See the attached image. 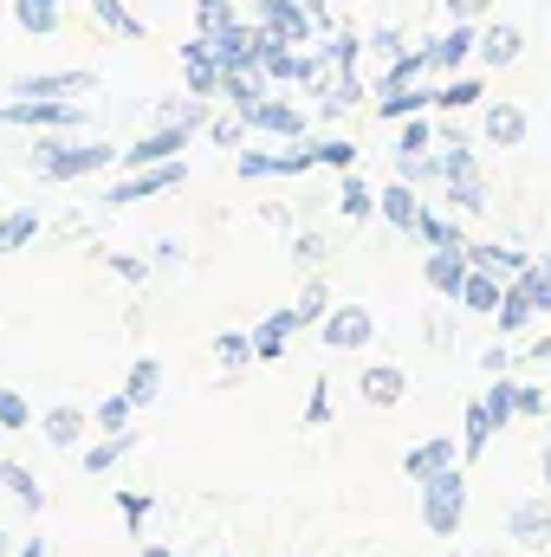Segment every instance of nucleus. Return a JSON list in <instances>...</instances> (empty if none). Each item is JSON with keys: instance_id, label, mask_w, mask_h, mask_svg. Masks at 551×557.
<instances>
[{"instance_id": "obj_4", "label": "nucleus", "mask_w": 551, "mask_h": 557, "mask_svg": "<svg viewBox=\"0 0 551 557\" xmlns=\"http://www.w3.org/2000/svg\"><path fill=\"white\" fill-rule=\"evenodd\" d=\"M421 519H428V532H441V539L461 525V473H454V467H441V473L421 480Z\"/></svg>"}, {"instance_id": "obj_17", "label": "nucleus", "mask_w": 551, "mask_h": 557, "mask_svg": "<svg viewBox=\"0 0 551 557\" xmlns=\"http://www.w3.org/2000/svg\"><path fill=\"white\" fill-rule=\"evenodd\" d=\"M91 13L111 39H143V20L131 13V0H91Z\"/></svg>"}, {"instance_id": "obj_40", "label": "nucleus", "mask_w": 551, "mask_h": 557, "mask_svg": "<svg viewBox=\"0 0 551 557\" xmlns=\"http://www.w3.org/2000/svg\"><path fill=\"white\" fill-rule=\"evenodd\" d=\"M241 131H247V117H228V124H208V137L221 143V149H241Z\"/></svg>"}, {"instance_id": "obj_39", "label": "nucleus", "mask_w": 551, "mask_h": 557, "mask_svg": "<svg viewBox=\"0 0 551 557\" xmlns=\"http://www.w3.org/2000/svg\"><path fill=\"white\" fill-rule=\"evenodd\" d=\"M513 532H519V539H539V532H546V512H539V506H519V512H513Z\"/></svg>"}, {"instance_id": "obj_15", "label": "nucleus", "mask_w": 551, "mask_h": 557, "mask_svg": "<svg viewBox=\"0 0 551 557\" xmlns=\"http://www.w3.org/2000/svg\"><path fill=\"white\" fill-rule=\"evenodd\" d=\"M428 285H434V292H461V285H467L461 247H434V253H428Z\"/></svg>"}, {"instance_id": "obj_11", "label": "nucleus", "mask_w": 551, "mask_h": 557, "mask_svg": "<svg viewBox=\"0 0 551 557\" xmlns=\"http://www.w3.org/2000/svg\"><path fill=\"white\" fill-rule=\"evenodd\" d=\"M91 428H98V421L65 403V409H46V416H39V441H46V447H78Z\"/></svg>"}, {"instance_id": "obj_44", "label": "nucleus", "mask_w": 551, "mask_h": 557, "mask_svg": "<svg viewBox=\"0 0 551 557\" xmlns=\"http://www.w3.org/2000/svg\"><path fill=\"white\" fill-rule=\"evenodd\" d=\"M137 557H175V552H169V545H143Z\"/></svg>"}, {"instance_id": "obj_33", "label": "nucleus", "mask_w": 551, "mask_h": 557, "mask_svg": "<svg viewBox=\"0 0 551 557\" xmlns=\"http://www.w3.org/2000/svg\"><path fill=\"white\" fill-rule=\"evenodd\" d=\"M474 98H480V85H474V78H461V85H441V91H434V104H441V111H467Z\"/></svg>"}, {"instance_id": "obj_14", "label": "nucleus", "mask_w": 551, "mask_h": 557, "mask_svg": "<svg viewBox=\"0 0 551 557\" xmlns=\"http://www.w3.org/2000/svg\"><path fill=\"white\" fill-rule=\"evenodd\" d=\"M292 331H305V318H298V305H292V311H273V318H267V324L254 331V350H260V357H279V350L292 344Z\"/></svg>"}, {"instance_id": "obj_34", "label": "nucleus", "mask_w": 551, "mask_h": 557, "mask_svg": "<svg viewBox=\"0 0 551 557\" xmlns=\"http://www.w3.org/2000/svg\"><path fill=\"white\" fill-rule=\"evenodd\" d=\"M415 234H421L428 247H461V234H454V227H448L441 214H421V221H415Z\"/></svg>"}, {"instance_id": "obj_28", "label": "nucleus", "mask_w": 551, "mask_h": 557, "mask_svg": "<svg viewBox=\"0 0 551 557\" xmlns=\"http://www.w3.org/2000/svg\"><path fill=\"white\" fill-rule=\"evenodd\" d=\"M513 52H519V33H513V26H493V33L480 39V59H487V65H500V59H513Z\"/></svg>"}, {"instance_id": "obj_31", "label": "nucleus", "mask_w": 551, "mask_h": 557, "mask_svg": "<svg viewBox=\"0 0 551 557\" xmlns=\"http://www.w3.org/2000/svg\"><path fill=\"white\" fill-rule=\"evenodd\" d=\"M228 20H234V7H228V0H201V7H195V33H201V39H215Z\"/></svg>"}, {"instance_id": "obj_30", "label": "nucleus", "mask_w": 551, "mask_h": 557, "mask_svg": "<svg viewBox=\"0 0 551 557\" xmlns=\"http://www.w3.org/2000/svg\"><path fill=\"white\" fill-rule=\"evenodd\" d=\"M91 421H98L105 434H124V428H131V396H111V403H98V409H91Z\"/></svg>"}, {"instance_id": "obj_18", "label": "nucleus", "mask_w": 551, "mask_h": 557, "mask_svg": "<svg viewBox=\"0 0 551 557\" xmlns=\"http://www.w3.org/2000/svg\"><path fill=\"white\" fill-rule=\"evenodd\" d=\"M46 221L33 214V208H13V214H0V253H20V247H33V234H39Z\"/></svg>"}, {"instance_id": "obj_8", "label": "nucleus", "mask_w": 551, "mask_h": 557, "mask_svg": "<svg viewBox=\"0 0 551 557\" xmlns=\"http://www.w3.org/2000/svg\"><path fill=\"white\" fill-rule=\"evenodd\" d=\"M91 85H98V72H20L13 98H78Z\"/></svg>"}, {"instance_id": "obj_10", "label": "nucleus", "mask_w": 551, "mask_h": 557, "mask_svg": "<svg viewBox=\"0 0 551 557\" xmlns=\"http://www.w3.org/2000/svg\"><path fill=\"white\" fill-rule=\"evenodd\" d=\"M247 117V131H260V137H279V143H298L305 137V117L285 104V98H260L254 111H241Z\"/></svg>"}, {"instance_id": "obj_20", "label": "nucleus", "mask_w": 551, "mask_h": 557, "mask_svg": "<svg viewBox=\"0 0 551 557\" xmlns=\"http://www.w3.org/2000/svg\"><path fill=\"white\" fill-rule=\"evenodd\" d=\"M131 447H137V434H131V428H124V434H105L98 447H85V473H111Z\"/></svg>"}, {"instance_id": "obj_27", "label": "nucleus", "mask_w": 551, "mask_h": 557, "mask_svg": "<svg viewBox=\"0 0 551 557\" xmlns=\"http://www.w3.org/2000/svg\"><path fill=\"white\" fill-rule=\"evenodd\" d=\"M519 131H526V117H519L513 104H500V111H487V137H493V143H519Z\"/></svg>"}, {"instance_id": "obj_12", "label": "nucleus", "mask_w": 551, "mask_h": 557, "mask_svg": "<svg viewBox=\"0 0 551 557\" xmlns=\"http://www.w3.org/2000/svg\"><path fill=\"white\" fill-rule=\"evenodd\" d=\"M13 26H20L26 39H52V33L65 26V7H59V0H13Z\"/></svg>"}, {"instance_id": "obj_1", "label": "nucleus", "mask_w": 551, "mask_h": 557, "mask_svg": "<svg viewBox=\"0 0 551 557\" xmlns=\"http://www.w3.org/2000/svg\"><path fill=\"white\" fill-rule=\"evenodd\" d=\"M111 162H118L111 143H65V131H39L26 143V169L39 182H85V175H98Z\"/></svg>"}, {"instance_id": "obj_37", "label": "nucleus", "mask_w": 551, "mask_h": 557, "mask_svg": "<svg viewBox=\"0 0 551 557\" xmlns=\"http://www.w3.org/2000/svg\"><path fill=\"white\" fill-rule=\"evenodd\" d=\"M318 162H331V169H351V162H357V143H351V137L318 143Z\"/></svg>"}, {"instance_id": "obj_21", "label": "nucleus", "mask_w": 551, "mask_h": 557, "mask_svg": "<svg viewBox=\"0 0 551 557\" xmlns=\"http://www.w3.org/2000/svg\"><path fill=\"white\" fill-rule=\"evenodd\" d=\"M500 298H506V278L467 273V285H461V305H474V311H500Z\"/></svg>"}, {"instance_id": "obj_32", "label": "nucleus", "mask_w": 551, "mask_h": 557, "mask_svg": "<svg viewBox=\"0 0 551 557\" xmlns=\"http://www.w3.org/2000/svg\"><path fill=\"white\" fill-rule=\"evenodd\" d=\"M331 311V292H325V278H305V292H298V318L311 324V318H325Z\"/></svg>"}, {"instance_id": "obj_38", "label": "nucleus", "mask_w": 551, "mask_h": 557, "mask_svg": "<svg viewBox=\"0 0 551 557\" xmlns=\"http://www.w3.org/2000/svg\"><path fill=\"white\" fill-rule=\"evenodd\" d=\"M118 512H124V525H131V532H143V519H149V499H143V493H118Z\"/></svg>"}, {"instance_id": "obj_13", "label": "nucleus", "mask_w": 551, "mask_h": 557, "mask_svg": "<svg viewBox=\"0 0 551 557\" xmlns=\"http://www.w3.org/2000/svg\"><path fill=\"white\" fill-rule=\"evenodd\" d=\"M0 486L13 493V506H20V512H33V519L46 512V486L33 480V467H20V460H0Z\"/></svg>"}, {"instance_id": "obj_43", "label": "nucleus", "mask_w": 551, "mask_h": 557, "mask_svg": "<svg viewBox=\"0 0 551 557\" xmlns=\"http://www.w3.org/2000/svg\"><path fill=\"white\" fill-rule=\"evenodd\" d=\"M13 557H46V539H20V552Z\"/></svg>"}, {"instance_id": "obj_35", "label": "nucleus", "mask_w": 551, "mask_h": 557, "mask_svg": "<svg viewBox=\"0 0 551 557\" xmlns=\"http://www.w3.org/2000/svg\"><path fill=\"white\" fill-rule=\"evenodd\" d=\"M428 137H434L428 124H403V131H396V156H403V162H409V156H421V149H428Z\"/></svg>"}, {"instance_id": "obj_19", "label": "nucleus", "mask_w": 551, "mask_h": 557, "mask_svg": "<svg viewBox=\"0 0 551 557\" xmlns=\"http://www.w3.org/2000/svg\"><path fill=\"white\" fill-rule=\"evenodd\" d=\"M403 467H409V480H428V473H441V467H454V441H448V434H434L428 447H415V454L403 460Z\"/></svg>"}, {"instance_id": "obj_23", "label": "nucleus", "mask_w": 551, "mask_h": 557, "mask_svg": "<svg viewBox=\"0 0 551 557\" xmlns=\"http://www.w3.org/2000/svg\"><path fill=\"white\" fill-rule=\"evenodd\" d=\"M0 428H7V434H26V428H33V403H26L13 383H0Z\"/></svg>"}, {"instance_id": "obj_29", "label": "nucleus", "mask_w": 551, "mask_h": 557, "mask_svg": "<svg viewBox=\"0 0 551 557\" xmlns=\"http://www.w3.org/2000/svg\"><path fill=\"white\" fill-rule=\"evenodd\" d=\"M344 214H351V221H370V214H377V195H370L357 175H344Z\"/></svg>"}, {"instance_id": "obj_42", "label": "nucleus", "mask_w": 551, "mask_h": 557, "mask_svg": "<svg viewBox=\"0 0 551 557\" xmlns=\"http://www.w3.org/2000/svg\"><path fill=\"white\" fill-rule=\"evenodd\" d=\"M111 267H118L124 278H143V273H149V267H143V260H131V253H111Z\"/></svg>"}, {"instance_id": "obj_36", "label": "nucleus", "mask_w": 551, "mask_h": 557, "mask_svg": "<svg viewBox=\"0 0 551 557\" xmlns=\"http://www.w3.org/2000/svg\"><path fill=\"white\" fill-rule=\"evenodd\" d=\"M487 434H493V409L480 403V409L467 416V454H480V447H487Z\"/></svg>"}, {"instance_id": "obj_3", "label": "nucleus", "mask_w": 551, "mask_h": 557, "mask_svg": "<svg viewBox=\"0 0 551 557\" xmlns=\"http://www.w3.org/2000/svg\"><path fill=\"white\" fill-rule=\"evenodd\" d=\"M182 175H188V162H182V156H169V162H149V169H131L124 182H111V188H105V201H111V208H131V201H149V195H169V188H182Z\"/></svg>"}, {"instance_id": "obj_46", "label": "nucleus", "mask_w": 551, "mask_h": 557, "mask_svg": "<svg viewBox=\"0 0 551 557\" xmlns=\"http://www.w3.org/2000/svg\"><path fill=\"white\" fill-rule=\"evenodd\" d=\"M546 480H551V454H546Z\"/></svg>"}, {"instance_id": "obj_2", "label": "nucleus", "mask_w": 551, "mask_h": 557, "mask_svg": "<svg viewBox=\"0 0 551 557\" xmlns=\"http://www.w3.org/2000/svg\"><path fill=\"white\" fill-rule=\"evenodd\" d=\"M0 124L7 131H72V124H85V111L72 98H7Z\"/></svg>"}, {"instance_id": "obj_5", "label": "nucleus", "mask_w": 551, "mask_h": 557, "mask_svg": "<svg viewBox=\"0 0 551 557\" xmlns=\"http://www.w3.org/2000/svg\"><path fill=\"white\" fill-rule=\"evenodd\" d=\"M182 78H188V91H195V98H215V91H221L228 65H221L215 39H201V33H195V39L182 46Z\"/></svg>"}, {"instance_id": "obj_7", "label": "nucleus", "mask_w": 551, "mask_h": 557, "mask_svg": "<svg viewBox=\"0 0 551 557\" xmlns=\"http://www.w3.org/2000/svg\"><path fill=\"white\" fill-rule=\"evenodd\" d=\"M318 169V143L305 149H241V175H305Z\"/></svg>"}, {"instance_id": "obj_6", "label": "nucleus", "mask_w": 551, "mask_h": 557, "mask_svg": "<svg viewBox=\"0 0 551 557\" xmlns=\"http://www.w3.org/2000/svg\"><path fill=\"white\" fill-rule=\"evenodd\" d=\"M201 124H188V117H175V124H162V131H149V137H137L131 149H124V162L131 169H149V162H169V156H182L188 149V137H195Z\"/></svg>"}, {"instance_id": "obj_41", "label": "nucleus", "mask_w": 551, "mask_h": 557, "mask_svg": "<svg viewBox=\"0 0 551 557\" xmlns=\"http://www.w3.org/2000/svg\"><path fill=\"white\" fill-rule=\"evenodd\" d=\"M292 253H298V260H318V253H325V234H298Z\"/></svg>"}, {"instance_id": "obj_26", "label": "nucleus", "mask_w": 551, "mask_h": 557, "mask_svg": "<svg viewBox=\"0 0 551 557\" xmlns=\"http://www.w3.org/2000/svg\"><path fill=\"white\" fill-rule=\"evenodd\" d=\"M467 46H474V33H467V26H454L448 39H434V46H428V65H434V72H448V65H454Z\"/></svg>"}, {"instance_id": "obj_9", "label": "nucleus", "mask_w": 551, "mask_h": 557, "mask_svg": "<svg viewBox=\"0 0 551 557\" xmlns=\"http://www.w3.org/2000/svg\"><path fill=\"white\" fill-rule=\"evenodd\" d=\"M370 337H377V324H370L364 305H331V311H325V344H331V350H364Z\"/></svg>"}, {"instance_id": "obj_22", "label": "nucleus", "mask_w": 551, "mask_h": 557, "mask_svg": "<svg viewBox=\"0 0 551 557\" xmlns=\"http://www.w3.org/2000/svg\"><path fill=\"white\" fill-rule=\"evenodd\" d=\"M364 403H377V409H390V403H403V370H370L364 376Z\"/></svg>"}, {"instance_id": "obj_45", "label": "nucleus", "mask_w": 551, "mask_h": 557, "mask_svg": "<svg viewBox=\"0 0 551 557\" xmlns=\"http://www.w3.org/2000/svg\"><path fill=\"white\" fill-rule=\"evenodd\" d=\"M0 557H13V539H7V525H0Z\"/></svg>"}, {"instance_id": "obj_24", "label": "nucleus", "mask_w": 551, "mask_h": 557, "mask_svg": "<svg viewBox=\"0 0 551 557\" xmlns=\"http://www.w3.org/2000/svg\"><path fill=\"white\" fill-rule=\"evenodd\" d=\"M377 208H383V221H396V227H415V221H421V208H415L409 188H383Z\"/></svg>"}, {"instance_id": "obj_25", "label": "nucleus", "mask_w": 551, "mask_h": 557, "mask_svg": "<svg viewBox=\"0 0 551 557\" xmlns=\"http://www.w3.org/2000/svg\"><path fill=\"white\" fill-rule=\"evenodd\" d=\"M215 357H221L228 370H241V363H254L260 350H254V337H247V331H221V337H215Z\"/></svg>"}, {"instance_id": "obj_16", "label": "nucleus", "mask_w": 551, "mask_h": 557, "mask_svg": "<svg viewBox=\"0 0 551 557\" xmlns=\"http://www.w3.org/2000/svg\"><path fill=\"white\" fill-rule=\"evenodd\" d=\"M156 389H162V363H156V357H137V363H131V376H124L131 409H149V403H156Z\"/></svg>"}]
</instances>
